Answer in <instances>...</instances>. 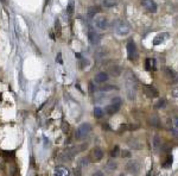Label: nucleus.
<instances>
[{
    "label": "nucleus",
    "mask_w": 178,
    "mask_h": 176,
    "mask_svg": "<svg viewBox=\"0 0 178 176\" xmlns=\"http://www.w3.org/2000/svg\"><path fill=\"white\" fill-rule=\"evenodd\" d=\"M125 87H126V94L129 100H134L136 93H137V80L134 75L131 72H127L125 75Z\"/></svg>",
    "instance_id": "f257e3e1"
},
{
    "label": "nucleus",
    "mask_w": 178,
    "mask_h": 176,
    "mask_svg": "<svg viewBox=\"0 0 178 176\" xmlns=\"http://www.w3.org/2000/svg\"><path fill=\"white\" fill-rule=\"evenodd\" d=\"M113 26H114V30L115 32L119 35V36H126L129 34V25L124 20H115L113 23Z\"/></svg>",
    "instance_id": "f03ea898"
},
{
    "label": "nucleus",
    "mask_w": 178,
    "mask_h": 176,
    "mask_svg": "<svg viewBox=\"0 0 178 176\" xmlns=\"http://www.w3.org/2000/svg\"><path fill=\"white\" fill-rule=\"evenodd\" d=\"M90 131H92L90 124L84 123V124H82V125H80L79 127H77V130L75 132V137H76V139L82 140V139H84L89 135V132H90Z\"/></svg>",
    "instance_id": "7ed1b4c3"
},
{
    "label": "nucleus",
    "mask_w": 178,
    "mask_h": 176,
    "mask_svg": "<svg viewBox=\"0 0 178 176\" xmlns=\"http://www.w3.org/2000/svg\"><path fill=\"white\" fill-rule=\"evenodd\" d=\"M138 56V50H137V47L133 41H129L127 43V57L129 61H133L136 60Z\"/></svg>",
    "instance_id": "20e7f679"
},
{
    "label": "nucleus",
    "mask_w": 178,
    "mask_h": 176,
    "mask_svg": "<svg viewBox=\"0 0 178 176\" xmlns=\"http://www.w3.org/2000/svg\"><path fill=\"white\" fill-rule=\"evenodd\" d=\"M94 23H95V26L100 30H106L108 28V20L105 16H95Z\"/></svg>",
    "instance_id": "39448f33"
},
{
    "label": "nucleus",
    "mask_w": 178,
    "mask_h": 176,
    "mask_svg": "<svg viewBox=\"0 0 178 176\" xmlns=\"http://www.w3.org/2000/svg\"><path fill=\"white\" fill-rule=\"evenodd\" d=\"M141 4H142L144 7H145L149 11V12L154 13L155 11H157V4H155L153 0H142Z\"/></svg>",
    "instance_id": "423d86ee"
},
{
    "label": "nucleus",
    "mask_w": 178,
    "mask_h": 176,
    "mask_svg": "<svg viewBox=\"0 0 178 176\" xmlns=\"http://www.w3.org/2000/svg\"><path fill=\"white\" fill-rule=\"evenodd\" d=\"M144 89H145V94L150 98H157L159 94L158 91L153 86H144Z\"/></svg>",
    "instance_id": "0eeeda50"
},
{
    "label": "nucleus",
    "mask_w": 178,
    "mask_h": 176,
    "mask_svg": "<svg viewBox=\"0 0 178 176\" xmlns=\"http://www.w3.org/2000/svg\"><path fill=\"white\" fill-rule=\"evenodd\" d=\"M69 169L63 166H58L55 168V176H69Z\"/></svg>",
    "instance_id": "6e6552de"
},
{
    "label": "nucleus",
    "mask_w": 178,
    "mask_h": 176,
    "mask_svg": "<svg viewBox=\"0 0 178 176\" xmlns=\"http://www.w3.org/2000/svg\"><path fill=\"white\" fill-rule=\"evenodd\" d=\"M127 170L131 173V174H137L139 171V164L136 162V161H131L127 166H126Z\"/></svg>",
    "instance_id": "1a4fd4ad"
},
{
    "label": "nucleus",
    "mask_w": 178,
    "mask_h": 176,
    "mask_svg": "<svg viewBox=\"0 0 178 176\" xmlns=\"http://www.w3.org/2000/svg\"><path fill=\"white\" fill-rule=\"evenodd\" d=\"M108 80V74L105 73V72H101V73H97L95 75V81L99 82V83H102V82H106Z\"/></svg>",
    "instance_id": "9d476101"
},
{
    "label": "nucleus",
    "mask_w": 178,
    "mask_h": 176,
    "mask_svg": "<svg viewBox=\"0 0 178 176\" xmlns=\"http://www.w3.org/2000/svg\"><path fill=\"white\" fill-rule=\"evenodd\" d=\"M120 106L121 105H116V104H110L106 107V112L108 114H115L119 109H120Z\"/></svg>",
    "instance_id": "9b49d317"
},
{
    "label": "nucleus",
    "mask_w": 178,
    "mask_h": 176,
    "mask_svg": "<svg viewBox=\"0 0 178 176\" xmlns=\"http://www.w3.org/2000/svg\"><path fill=\"white\" fill-rule=\"evenodd\" d=\"M100 39H101V37H100V35H97V34H95L94 31H89V41H90V43L92 44H99V42H100Z\"/></svg>",
    "instance_id": "f8f14e48"
},
{
    "label": "nucleus",
    "mask_w": 178,
    "mask_h": 176,
    "mask_svg": "<svg viewBox=\"0 0 178 176\" xmlns=\"http://www.w3.org/2000/svg\"><path fill=\"white\" fill-rule=\"evenodd\" d=\"M108 73H110V75H112V76H119L122 73V69L119 67V65L114 64V65H112V67L108 69Z\"/></svg>",
    "instance_id": "ddd939ff"
},
{
    "label": "nucleus",
    "mask_w": 178,
    "mask_h": 176,
    "mask_svg": "<svg viewBox=\"0 0 178 176\" xmlns=\"http://www.w3.org/2000/svg\"><path fill=\"white\" fill-rule=\"evenodd\" d=\"M152 144H153V149L158 150L162 148V139L159 138V136H154L152 139Z\"/></svg>",
    "instance_id": "4468645a"
},
{
    "label": "nucleus",
    "mask_w": 178,
    "mask_h": 176,
    "mask_svg": "<svg viewBox=\"0 0 178 176\" xmlns=\"http://www.w3.org/2000/svg\"><path fill=\"white\" fill-rule=\"evenodd\" d=\"M128 145H129L131 148H133V149H137V150H139V149L141 148V143H140V142H138L136 138H131V139L128 140Z\"/></svg>",
    "instance_id": "2eb2a0df"
},
{
    "label": "nucleus",
    "mask_w": 178,
    "mask_h": 176,
    "mask_svg": "<svg viewBox=\"0 0 178 176\" xmlns=\"http://www.w3.org/2000/svg\"><path fill=\"white\" fill-rule=\"evenodd\" d=\"M93 155H94L96 161H101L102 157H103V151H102V149H100V148H95L94 151H93Z\"/></svg>",
    "instance_id": "dca6fc26"
},
{
    "label": "nucleus",
    "mask_w": 178,
    "mask_h": 176,
    "mask_svg": "<svg viewBox=\"0 0 178 176\" xmlns=\"http://www.w3.org/2000/svg\"><path fill=\"white\" fill-rule=\"evenodd\" d=\"M165 38H168V34H160L153 39V44L154 45H158V44H160Z\"/></svg>",
    "instance_id": "f3484780"
},
{
    "label": "nucleus",
    "mask_w": 178,
    "mask_h": 176,
    "mask_svg": "<svg viewBox=\"0 0 178 176\" xmlns=\"http://www.w3.org/2000/svg\"><path fill=\"white\" fill-rule=\"evenodd\" d=\"M102 5L105 7H115L118 5V0H103L102 1Z\"/></svg>",
    "instance_id": "a211bd4d"
},
{
    "label": "nucleus",
    "mask_w": 178,
    "mask_h": 176,
    "mask_svg": "<svg viewBox=\"0 0 178 176\" xmlns=\"http://www.w3.org/2000/svg\"><path fill=\"white\" fill-rule=\"evenodd\" d=\"M55 31H56V35L60 37L61 34H62V28H61V23H60L58 19L55 20Z\"/></svg>",
    "instance_id": "6ab92c4d"
},
{
    "label": "nucleus",
    "mask_w": 178,
    "mask_h": 176,
    "mask_svg": "<svg viewBox=\"0 0 178 176\" xmlns=\"http://www.w3.org/2000/svg\"><path fill=\"white\" fill-rule=\"evenodd\" d=\"M165 72H166V76H169V78H171V79H176V76H177V74L171 69V68H169V67H166L165 68Z\"/></svg>",
    "instance_id": "aec40b11"
},
{
    "label": "nucleus",
    "mask_w": 178,
    "mask_h": 176,
    "mask_svg": "<svg viewBox=\"0 0 178 176\" xmlns=\"http://www.w3.org/2000/svg\"><path fill=\"white\" fill-rule=\"evenodd\" d=\"M102 116H103L102 108L95 107V109H94V117H95V118H102Z\"/></svg>",
    "instance_id": "412c9836"
},
{
    "label": "nucleus",
    "mask_w": 178,
    "mask_h": 176,
    "mask_svg": "<svg viewBox=\"0 0 178 176\" xmlns=\"http://www.w3.org/2000/svg\"><path fill=\"white\" fill-rule=\"evenodd\" d=\"M146 69H147V70L154 69V61H153V60H150V58L146 60Z\"/></svg>",
    "instance_id": "4be33fe9"
},
{
    "label": "nucleus",
    "mask_w": 178,
    "mask_h": 176,
    "mask_svg": "<svg viewBox=\"0 0 178 176\" xmlns=\"http://www.w3.org/2000/svg\"><path fill=\"white\" fill-rule=\"evenodd\" d=\"M150 123L153 126H159V118L157 116H152V118L150 119Z\"/></svg>",
    "instance_id": "5701e85b"
},
{
    "label": "nucleus",
    "mask_w": 178,
    "mask_h": 176,
    "mask_svg": "<svg viewBox=\"0 0 178 176\" xmlns=\"http://www.w3.org/2000/svg\"><path fill=\"white\" fill-rule=\"evenodd\" d=\"M107 168H108V170H115L116 169V163L112 160V161H109L108 163H107Z\"/></svg>",
    "instance_id": "b1692460"
},
{
    "label": "nucleus",
    "mask_w": 178,
    "mask_h": 176,
    "mask_svg": "<svg viewBox=\"0 0 178 176\" xmlns=\"http://www.w3.org/2000/svg\"><path fill=\"white\" fill-rule=\"evenodd\" d=\"M119 146H114V149L112 150V152H110V156L112 157H116L118 155H119Z\"/></svg>",
    "instance_id": "393cba45"
},
{
    "label": "nucleus",
    "mask_w": 178,
    "mask_h": 176,
    "mask_svg": "<svg viewBox=\"0 0 178 176\" xmlns=\"http://www.w3.org/2000/svg\"><path fill=\"white\" fill-rule=\"evenodd\" d=\"M171 164H172V156H169V157H168V161H166V162L163 164V166L166 168V167H170Z\"/></svg>",
    "instance_id": "a878e982"
},
{
    "label": "nucleus",
    "mask_w": 178,
    "mask_h": 176,
    "mask_svg": "<svg viewBox=\"0 0 178 176\" xmlns=\"http://www.w3.org/2000/svg\"><path fill=\"white\" fill-rule=\"evenodd\" d=\"M164 105H165V100H163V99H162V100H159L157 104L154 105V108H160V107H163Z\"/></svg>",
    "instance_id": "bb28decb"
},
{
    "label": "nucleus",
    "mask_w": 178,
    "mask_h": 176,
    "mask_svg": "<svg viewBox=\"0 0 178 176\" xmlns=\"http://www.w3.org/2000/svg\"><path fill=\"white\" fill-rule=\"evenodd\" d=\"M56 61L60 63V64H63V60H62V54H57V56H56Z\"/></svg>",
    "instance_id": "cd10ccee"
},
{
    "label": "nucleus",
    "mask_w": 178,
    "mask_h": 176,
    "mask_svg": "<svg viewBox=\"0 0 178 176\" xmlns=\"http://www.w3.org/2000/svg\"><path fill=\"white\" fill-rule=\"evenodd\" d=\"M112 104H116V105H121V99L120 98H114L112 100Z\"/></svg>",
    "instance_id": "c85d7f7f"
},
{
    "label": "nucleus",
    "mask_w": 178,
    "mask_h": 176,
    "mask_svg": "<svg viewBox=\"0 0 178 176\" xmlns=\"http://www.w3.org/2000/svg\"><path fill=\"white\" fill-rule=\"evenodd\" d=\"M89 92H90V93H94L95 92V88H94L93 82H89Z\"/></svg>",
    "instance_id": "c756f323"
},
{
    "label": "nucleus",
    "mask_w": 178,
    "mask_h": 176,
    "mask_svg": "<svg viewBox=\"0 0 178 176\" xmlns=\"http://www.w3.org/2000/svg\"><path fill=\"white\" fill-rule=\"evenodd\" d=\"M121 155H122V157H129V156H131V153H129L128 151H122Z\"/></svg>",
    "instance_id": "7c9ffc66"
},
{
    "label": "nucleus",
    "mask_w": 178,
    "mask_h": 176,
    "mask_svg": "<svg viewBox=\"0 0 178 176\" xmlns=\"http://www.w3.org/2000/svg\"><path fill=\"white\" fill-rule=\"evenodd\" d=\"M68 11H69V12H70V13H71V12H73V11H74V4H73V3H70V4H69V7H68Z\"/></svg>",
    "instance_id": "2f4dec72"
},
{
    "label": "nucleus",
    "mask_w": 178,
    "mask_h": 176,
    "mask_svg": "<svg viewBox=\"0 0 178 176\" xmlns=\"http://www.w3.org/2000/svg\"><path fill=\"white\" fill-rule=\"evenodd\" d=\"M173 96H176V98H178V87H176L175 89H173Z\"/></svg>",
    "instance_id": "473e14b6"
},
{
    "label": "nucleus",
    "mask_w": 178,
    "mask_h": 176,
    "mask_svg": "<svg viewBox=\"0 0 178 176\" xmlns=\"http://www.w3.org/2000/svg\"><path fill=\"white\" fill-rule=\"evenodd\" d=\"M173 122H175V125H176V126H178V118H177V119H175Z\"/></svg>",
    "instance_id": "72a5a7b5"
},
{
    "label": "nucleus",
    "mask_w": 178,
    "mask_h": 176,
    "mask_svg": "<svg viewBox=\"0 0 178 176\" xmlns=\"http://www.w3.org/2000/svg\"><path fill=\"white\" fill-rule=\"evenodd\" d=\"M75 56H76L77 58H80V57H81V55H80L79 52H76V54H75Z\"/></svg>",
    "instance_id": "f704fd0d"
},
{
    "label": "nucleus",
    "mask_w": 178,
    "mask_h": 176,
    "mask_svg": "<svg viewBox=\"0 0 178 176\" xmlns=\"http://www.w3.org/2000/svg\"><path fill=\"white\" fill-rule=\"evenodd\" d=\"M147 176H151V175H150V173H149V174H147Z\"/></svg>",
    "instance_id": "c9c22d12"
},
{
    "label": "nucleus",
    "mask_w": 178,
    "mask_h": 176,
    "mask_svg": "<svg viewBox=\"0 0 178 176\" xmlns=\"http://www.w3.org/2000/svg\"><path fill=\"white\" fill-rule=\"evenodd\" d=\"M1 1H5V0H1Z\"/></svg>",
    "instance_id": "e433bc0d"
},
{
    "label": "nucleus",
    "mask_w": 178,
    "mask_h": 176,
    "mask_svg": "<svg viewBox=\"0 0 178 176\" xmlns=\"http://www.w3.org/2000/svg\"><path fill=\"white\" fill-rule=\"evenodd\" d=\"M120 176H124V175H120Z\"/></svg>",
    "instance_id": "4c0bfd02"
}]
</instances>
